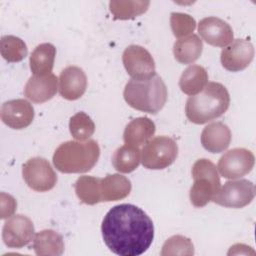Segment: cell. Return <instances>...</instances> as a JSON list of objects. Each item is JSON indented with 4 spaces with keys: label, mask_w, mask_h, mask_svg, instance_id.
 Wrapping results in <instances>:
<instances>
[{
    "label": "cell",
    "mask_w": 256,
    "mask_h": 256,
    "mask_svg": "<svg viewBox=\"0 0 256 256\" xmlns=\"http://www.w3.org/2000/svg\"><path fill=\"white\" fill-rule=\"evenodd\" d=\"M106 246L120 256H139L146 252L154 238L150 217L133 204H119L105 215L101 225Z\"/></svg>",
    "instance_id": "1"
},
{
    "label": "cell",
    "mask_w": 256,
    "mask_h": 256,
    "mask_svg": "<svg viewBox=\"0 0 256 256\" xmlns=\"http://www.w3.org/2000/svg\"><path fill=\"white\" fill-rule=\"evenodd\" d=\"M229 105L226 87L218 82H208L202 91L187 99L185 114L192 123L204 124L222 116Z\"/></svg>",
    "instance_id": "2"
},
{
    "label": "cell",
    "mask_w": 256,
    "mask_h": 256,
    "mask_svg": "<svg viewBox=\"0 0 256 256\" xmlns=\"http://www.w3.org/2000/svg\"><path fill=\"white\" fill-rule=\"evenodd\" d=\"M126 103L132 108L149 114L158 113L168 97L167 87L162 78L155 74L145 79H131L123 92Z\"/></svg>",
    "instance_id": "3"
},
{
    "label": "cell",
    "mask_w": 256,
    "mask_h": 256,
    "mask_svg": "<svg viewBox=\"0 0 256 256\" xmlns=\"http://www.w3.org/2000/svg\"><path fill=\"white\" fill-rule=\"evenodd\" d=\"M100 148L95 140L67 141L54 152L53 164L62 173H84L97 163Z\"/></svg>",
    "instance_id": "4"
},
{
    "label": "cell",
    "mask_w": 256,
    "mask_h": 256,
    "mask_svg": "<svg viewBox=\"0 0 256 256\" xmlns=\"http://www.w3.org/2000/svg\"><path fill=\"white\" fill-rule=\"evenodd\" d=\"M192 178L194 182L189 193L190 201L194 207H204L220 189L217 168L210 160L199 159L192 166Z\"/></svg>",
    "instance_id": "5"
},
{
    "label": "cell",
    "mask_w": 256,
    "mask_h": 256,
    "mask_svg": "<svg viewBox=\"0 0 256 256\" xmlns=\"http://www.w3.org/2000/svg\"><path fill=\"white\" fill-rule=\"evenodd\" d=\"M177 143L168 136H156L141 151L142 165L147 169L160 170L170 166L177 158Z\"/></svg>",
    "instance_id": "6"
},
{
    "label": "cell",
    "mask_w": 256,
    "mask_h": 256,
    "mask_svg": "<svg viewBox=\"0 0 256 256\" xmlns=\"http://www.w3.org/2000/svg\"><path fill=\"white\" fill-rule=\"evenodd\" d=\"M255 186L247 179L231 180L224 183L211 201L227 208H242L252 202Z\"/></svg>",
    "instance_id": "7"
},
{
    "label": "cell",
    "mask_w": 256,
    "mask_h": 256,
    "mask_svg": "<svg viewBox=\"0 0 256 256\" xmlns=\"http://www.w3.org/2000/svg\"><path fill=\"white\" fill-rule=\"evenodd\" d=\"M22 175L26 184L34 191L46 192L54 188L57 175L52 166L42 157H33L22 167Z\"/></svg>",
    "instance_id": "8"
},
{
    "label": "cell",
    "mask_w": 256,
    "mask_h": 256,
    "mask_svg": "<svg viewBox=\"0 0 256 256\" xmlns=\"http://www.w3.org/2000/svg\"><path fill=\"white\" fill-rule=\"evenodd\" d=\"M254 162L255 158L250 150L245 148H234L220 157L217 169L222 177L232 180L251 172Z\"/></svg>",
    "instance_id": "9"
},
{
    "label": "cell",
    "mask_w": 256,
    "mask_h": 256,
    "mask_svg": "<svg viewBox=\"0 0 256 256\" xmlns=\"http://www.w3.org/2000/svg\"><path fill=\"white\" fill-rule=\"evenodd\" d=\"M33 222L25 215H13L5 221L2 229V239L10 248H22L34 239Z\"/></svg>",
    "instance_id": "10"
},
{
    "label": "cell",
    "mask_w": 256,
    "mask_h": 256,
    "mask_svg": "<svg viewBox=\"0 0 256 256\" xmlns=\"http://www.w3.org/2000/svg\"><path fill=\"white\" fill-rule=\"evenodd\" d=\"M122 61L132 79H145L156 74L152 55L140 45L128 46L123 52Z\"/></svg>",
    "instance_id": "11"
},
{
    "label": "cell",
    "mask_w": 256,
    "mask_h": 256,
    "mask_svg": "<svg viewBox=\"0 0 256 256\" xmlns=\"http://www.w3.org/2000/svg\"><path fill=\"white\" fill-rule=\"evenodd\" d=\"M254 58V47L244 39H235L221 51L222 66L231 72L244 70Z\"/></svg>",
    "instance_id": "12"
},
{
    "label": "cell",
    "mask_w": 256,
    "mask_h": 256,
    "mask_svg": "<svg viewBox=\"0 0 256 256\" xmlns=\"http://www.w3.org/2000/svg\"><path fill=\"white\" fill-rule=\"evenodd\" d=\"M1 120L8 127L16 130L28 127L34 119V108L25 99L6 101L1 106Z\"/></svg>",
    "instance_id": "13"
},
{
    "label": "cell",
    "mask_w": 256,
    "mask_h": 256,
    "mask_svg": "<svg viewBox=\"0 0 256 256\" xmlns=\"http://www.w3.org/2000/svg\"><path fill=\"white\" fill-rule=\"evenodd\" d=\"M198 32L209 45L226 47L233 41V30L224 20L217 17H206L200 20Z\"/></svg>",
    "instance_id": "14"
},
{
    "label": "cell",
    "mask_w": 256,
    "mask_h": 256,
    "mask_svg": "<svg viewBox=\"0 0 256 256\" xmlns=\"http://www.w3.org/2000/svg\"><path fill=\"white\" fill-rule=\"evenodd\" d=\"M87 77L85 72L77 66L64 68L59 76V93L67 100H77L85 93Z\"/></svg>",
    "instance_id": "15"
},
{
    "label": "cell",
    "mask_w": 256,
    "mask_h": 256,
    "mask_svg": "<svg viewBox=\"0 0 256 256\" xmlns=\"http://www.w3.org/2000/svg\"><path fill=\"white\" fill-rule=\"evenodd\" d=\"M58 89V79L53 73L46 76H31L25 87L24 95L34 103H44L52 99Z\"/></svg>",
    "instance_id": "16"
},
{
    "label": "cell",
    "mask_w": 256,
    "mask_h": 256,
    "mask_svg": "<svg viewBox=\"0 0 256 256\" xmlns=\"http://www.w3.org/2000/svg\"><path fill=\"white\" fill-rule=\"evenodd\" d=\"M231 138V131L226 124L213 122L203 129L201 144L208 152L221 153L229 147Z\"/></svg>",
    "instance_id": "17"
},
{
    "label": "cell",
    "mask_w": 256,
    "mask_h": 256,
    "mask_svg": "<svg viewBox=\"0 0 256 256\" xmlns=\"http://www.w3.org/2000/svg\"><path fill=\"white\" fill-rule=\"evenodd\" d=\"M156 131L155 123L148 117H138L127 124L123 133L125 145L137 147L150 141Z\"/></svg>",
    "instance_id": "18"
},
{
    "label": "cell",
    "mask_w": 256,
    "mask_h": 256,
    "mask_svg": "<svg viewBox=\"0 0 256 256\" xmlns=\"http://www.w3.org/2000/svg\"><path fill=\"white\" fill-rule=\"evenodd\" d=\"M130 180L120 174H109L100 180L101 202L124 199L131 191Z\"/></svg>",
    "instance_id": "19"
},
{
    "label": "cell",
    "mask_w": 256,
    "mask_h": 256,
    "mask_svg": "<svg viewBox=\"0 0 256 256\" xmlns=\"http://www.w3.org/2000/svg\"><path fill=\"white\" fill-rule=\"evenodd\" d=\"M32 248L38 256H60L64 252V241L56 231L45 229L35 234Z\"/></svg>",
    "instance_id": "20"
},
{
    "label": "cell",
    "mask_w": 256,
    "mask_h": 256,
    "mask_svg": "<svg viewBox=\"0 0 256 256\" xmlns=\"http://www.w3.org/2000/svg\"><path fill=\"white\" fill-rule=\"evenodd\" d=\"M56 48L51 43H42L38 45L31 53L29 64L31 72L36 76H46L51 74Z\"/></svg>",
    "instance_id": "21"
},
{
    "label": "cell",
    "mask_w": 256,
    "mask_h": 256,
    "mask_svg": "<svg viewBox=\"0 0 256 256\" xmlns=\"http://www.w3.org/2000/svg\"><path fill=\"white\" fill-rule=\"evenodd\" d=\"M203 43L196 34L177 40L173 45V54L175 59L182 64H191L195 62L202 54Z\"/></svg>",
    "instance_id": "22"
},
{
    "label": "cell",
    "mask_w": 256,
    "mask_h": 256,
    "mask_svg": "<svg viewBox=\"0 0 256 256\" xmlns=\"http://www.w3.org/2000/svg\"><path fill=\"white\" fill-rule=\"evenodd\" d=\"M207 83V71L200 65H191L187 67L179 79V87L181 91L190 96L202 91Z\"/></svg>",
    "instance_id": "23"
},
{
    "label": "cell",
    "mask_w": 256,
    "mask_h": 256,
    "mask_svg": "<svg viewBox=\"0 0 256 256\" xmlns=\"http://www.w3.org/2000/svg\"><path fill=\"white\" fill-rule=\"evenodd\" d=\"M140 161V149L128 145H123L117 148L112 156L113 167L120 173L133 172L139 166Z\"/></svg>",
    "instance_id": "24"
},
{
    "label": "cell",
    "mask_w": 256,
    "mask_h": 256,
    "mask_svg": "<svg viewBox=\"0 0 256 256\" xmlns=\"http://www.w3.org/2000/svg\"><path fill=\"white\" fill-rule=\"evenodd\" d=\"M100 180L101 178L93 176H80L75 184V192L82 203L87 205H95L101 202L100 195Z\"/></svg>",
    "instance_id": "25"
},
{
    "label": "cell",
    "mask_w": 256,
    "mask_h": 256,
    "mask_svg": "<svg viewBox=\"0 0 256 256\" xmlns=\"http://www.w3.org/2000/svg\"><path fill=\"white\" fill-rule=\"evenodd\" d=\"M150 5L149 1H110L109 8L115 19L128 20L145 13Z\"/></svg>",
    "instance_id": "26"
},
{
    "label": "cell",
    "mask_w": 256,
    "mask_h": 256,
    "mask_svg": "<svg viewBox=\"0 0 256 256\" xmlns=\"http://www.w3.org/2000/svg\"><path fill=\"white\" fill-rule=\"evenodd\" d=\"M0 52L2 57L8 62H20L27 56V46L25 42L16 36L6 35L1 38Z\"/></svg>",
    "instance_id": "27"
},
{
    "label": "cell",
    "mask_w": 256,
    "mask_h": 256,
    "mask_svg": "<svg viewBox=\"0 0 256 256\" xmlns=\"http://www.w3.org/2000/svg\"><path fill=\"white\" fill-rule=\"evenodd\" d=\"M69 130L74 139L85 141L94 134L95 124L86 113L78 112L70 118Z\"/></svg>",
    "instance_id": "28"
},
{
    "label": "cell",
    "mask_w": 256,
    "mask_h": 256,
    "mask_svg": "<svg viewBox=\"0 0 256 256\" xmlns=\"http://www.w3.org/2000/svg\"><path fill=\"white\" fill-rule=\"evenodd\" d=\"M160 254L161 256L193 255L194 246L189 238L182 235H174L165 241Z\"/></svg>",
    "instance_id": "29"
},
{
    "label": "cell",
    "mask_w": 256,
    "mask_h": 256,
    "mask_svg": "<svg viewBox=\"0 0 256 256\" xmlns=\"http://www.w3.org/2000/svg\"><path fill=\"white\" fill-rule=\"evenodd\" d=\"M170 25L174 36L181 39L194 31L196 21L189 14L173 12L170 15Z\"/></svg>",
    "instance_id": "30"
},
{
    "label": "cell",
    "mask_w": 256,
    "mask_h": 256,
    "mask_svg": "<svg viewBox=\"0 0 256 256\" xmlns=\"http://www.w3.org/2000/svg\"><path fill=\"white\" fill-rule=\"evenodd\" d=\"M16 207L17 203L11 195L1 193V219L11 217L15 212Z\"/></svg>",
    "instance_id": "31"
}]
</instances>
